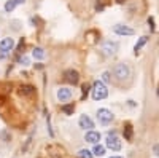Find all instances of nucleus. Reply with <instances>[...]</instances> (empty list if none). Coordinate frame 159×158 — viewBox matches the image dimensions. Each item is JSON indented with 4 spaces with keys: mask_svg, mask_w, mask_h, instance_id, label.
I'll return each instance as SVG.
<instances>
[{
    "mask_svg": "<svg viewBox=\"0 0 159 158\" xmlns=\"http://www.w3.org/2000/svg\"><path fill=\"white\" fill-rule=\"evenodd\" d=\"M107 96H108V89H107V86H105V83L100 82V80L94 82V85H92V99L94 101H102Z\"/></svg>",
    "mask_w": 159,
    "mask_h": 158,
    "instance_id": "1",
    "label": "nucleus"
},
{
    "mask_svg": "<svg viewBox=\"0 0 159 158\" xmlns=\"http://www.w3.org/2000/svg\"><path fill=\"white\" fill-rule=\"evenodd\" d=\"M102 80H103L105 83H108V82L111 80V78H110V72H103V74H102Z\"/></svg>",
    "mask_w": 159,
    "mask_h": 158,
    "instance_id": "21",
    "label": "nucleus"
},
{
    "mask_svg": "<svg viewBox=\"0 0 159 158\" xmlns=\"http://www.w3.org/2000/svg\"><path fill=\"white\" fill-rule=\"evenodd\" d=\"M64 77H65V80H67L69 83H72V85H78V82H80V74L76 70H73V69L65 70Z\"/></svg>",
    "mask_w": 159,
    "mask_h": 158,
    "instance_id": "8",
    "label": "nucleus"
},
{
    "mask_svg": "<svg viewBox=\"0 0 159 158\" xmlns=\"http://www.w3.org/2000/svg\"><path fill=\"white\" fill-rule=\"evenodd\" d=\"M78 158H92V153L88 149H81L78 152Z\"/></svg>",
    "mask_w": 159,
    "mask_h": 158,
    "instance_id": "18",
    "label": "nucleus"
},
{
    "mask_svg": "<svg viewBox=\"0 0 159 158\" xmlns=\"http://www.w3.org/2000/svg\"><path fill=\"white\" fill-rule=\"evenodd\" d=\"M113 75L118 80H126L130 77V67L127 64H116L113 67Z\"/></svg>",
    "mask_w": 159,
    "mask_h": 158,
    "instance_id": "2",
    "label": "nucleus"
},
{
    "mask_svg": "<svg viewBox=\"0 0 159 158\" xmlns=\"http://www.w3.org/2000/svg\"><path fill=\"white\" fill-rule=\"evenodd\" d=\"M100 133H99V131H92V129H89L88 131V133H86V141L88 142H91V144H99V141H100Z\"/></svg>",
    "mask_w": 159,
    "mask_h": 158,
    "instance_id": "11",
    "label": "nucleus"
},
{
    "mask_svg": "<svg viewBox=\"0 0 159 158\" xmlns=\"http://www.w3.org/2000/svg\"><path fill=\"white\" fill-rule=\"evenodd\" d=\"M113 118H115V115L108 109H99L97 110V120L102 125H110L113 122Z\"/></svg>",
    "mask_w": 159,
    "mask_h": 158,
    "instance_id": "3",
    "label": "nucleus"
},
{
    "mask_svg": "<svg viewBox=\"0 0 159 158\" xmlns=\"http://www.w3.org/2000/svg\"><path fill=\"white\" fill-rule=\"evenodd\" d=\"M73 109H75V105L73 104H69V105H62V110L67 113V115H72L73 113Z\"/></svg>",
    "mask_w": 159,
    "mask_h": 158,
    "instance_id": "19",
    "label": "nucleus"
},
{
    "mask_svg": "<svg viewBox=\"0 0 159 158\" xmlns=\"http://www.w3.org/2000/svg\"><path fill=\"white\" fill-rule=\"evenodd\" d=\"M19 93H21L22 96H34V94H35V88H34L32 85H22V86L19 88Z\"/></svg>",
    "mask_w": 159,
    "mask_h": 158,
    "instance_id": "12",
    "label": "nucleus"
},
{
    "mask_svg": "<svg viewBox=\"0 0 159 158\" xmlns=\"http://www.w3.org/2000/svg\"><path fill=\"white\" fill-rule=\"evenodd\" d=\"M92 153L97 155V156H103V155H105V147L100 146V144H96V146H94V150H92Z\"/></svg>",
    "mask_w": 159,
    "mask_h": 158,
    "instance_id": "15",
    "label": "nucleus"
},
{
    "mask_svg": "<svg viewBox=\"0 0 159 158\" xmlns=\"http://www.w3.org/2000/svg\"><path fill=\"white\" fill-rule=\"evenodd\" d=\"M118 50H119V45H118L116 42H111V40L103 42V45H102V51H103L107 56H115Z\"/></svg>",
    "mask_w": 159,
    "mask_h": 158,
    "instance_id": "4",
    "label": "nucleus"
},
{
    "mask_svg": "<svg viewBox=\"0 0 159 158\" xmlns=\"http://www.w3.org/2000/svg\"><path fill=\"white\" fill-rule=\"evenodd\" d=\"M16 8V3H15V0H8V2L5 3V11L7 13H11L13 10Z\"/></svg>",
    "mask_w": 159,
    "mask_h": 158,
    "instance_id": "17",
    "label": "nucleus"
},
{
    "mask_svg": "<svg viewBox=\"0 0 159 158\" xmlns=\"http://www.w3.org/2000/svg\"><path fill=\"white\" fill-rule=\"evenodd\" d=\"M96 8H97L99 11H102V10H103V5H102V3H97V5H96Z\"/></svg>",
    "mask_w": 159,
    "mask_h": 158,
    "instance_id": "22",
    "label": "nucleus"
},
{
    "mask_svg": "<svg viewBox=\"0 0 159 158\" xmlns=\"http://www.w3.org/2000/svg\"><path fill=\"white\" fill-rule=\"evenodd\" d=\"M116 2H118V3H123V2H124V0H116Z\"/></svg>",
    "mask_w": 159,
    "mask_h": 158,
    "instance_id": "24",
    "label": "nucleus"
},
{
    "mask_svg": "<svg viewBox=\"0 0 159 158\" xmlns=\"http://www.w3.org/2000/svg\"><path fill=\"white\" fill-rule=\"evenodd\" d=\"M24 2H25V0H15V3H16V5H22Z\"/></svg>",
    "mask_w": 159,
    "mask_h": 158,
    "instance_id": "23",
    "label": "nucleus"
},
{
    "mask_svg": "<svg viewBox=\"0 0 159 158\" xmlns=\"http://www.w3.org/2000/svg\"><path fill=\"white\" fill-rule=\"evenodd\" d=\"M113 32L118 35H134V29L129 27L126 24H116L113 26Z\"/></svg>",
    "mask_w": 159,
    "mask_h": 158,
    "instance_id": "6",
    "label": "nucleus"
},
{
    "mask_svg": "<svg viewBox=\"0 0 159 158\" xmlns=\"http://www.w3.org/2000/svg\"><path fill=\"white\" fill-rule=\"evenodd\" d=\"M107 147L108 149H111V150H115V152H118V150H121V141H119V137L116 136V134H108V137H107Z\"/></svg>",
    "mask_w": 159,
    "mask_h": 158,
    "instance_id": "5",
    "label": "nucleus"
},
{
    "mask_svg": "<svg viewBox=\"0 0 159 158\" xmlns=\"http://www.w3.org/2000/svg\"><path fill=\"white\" fill-rule=\"evenodd\" d=\"M111 158H121V156H111Z\"/></svg>",
    "mask_w": 159,
    "mask_h": 158,
    "instance_id": "25",
    "label": "nucleus"
},
{
    "mask_svg": "<svg viewBox=\"0 0 159 158\" xmlns=\"http://www.w3.org/2000/svg\"><path fill=\"white\" fill-rule=\"evenodd\" d=\"M32 58H34V59H38V61H42V59L46 58V53H45L43 48L37 46V48H34V51H32Z\"/></svg>",
    "mask_w": 159,
    "mask_h": 158,
    "instance_id": "13",
    "label": "nucleus"
},
{
    "mask_svg": "<svg viewBox=\"0 0 159 158\" xmlns=\"http://www.w3.org/2000/svg\"><path fill=\"white\" fill-rule=\"evenodd\" d=\"M132 134H134V129H132L130 125H126L124 128V139L126 141H132Z\"/></svg>",
    "mask_w": 159,
    "mask_h": 158,
    "instance_id": "16",
    "label": "nucleus"
},
{
    "mask_svg": "<svg viewBox=\"0 0 159 158\" xmlns=\"http://www.w3.org/2000/svg\"><path fill=\"white\" fill-rule=\"evenodd\" d=\"M157 96H159V88H157Z\"/></svg>",
    "mask_w": 159,
    "mask_h": 158,
    "instance_id": "26",
    "label": "nucleus"
},
{
    "mask_svg": "<svg viewBox=\"0 0 159 158\" xmlns=\"http://www.w3.org/2000/svg\"><path fill=\"white\" fill-rule=\"evenodd\" d=\"M56 96H57V99H59L61 102H67V101H70V98H72V89L62 86V88L57 89Z\"/></svg>",
    "mask_w": 159,
    "mask_h": 158,
    "instance_id": "7",
    "label": "nucleus"
},
{
    "mask_svg": "<svg viewBox=\"0 0 159 158\" xmlns=\"http://www.w3.org/2000/svg\"><path fill=\"white\" fill-rule=\"evenodd\" d=\"M147 42H148V37H145V35L139 38V42H137V43H135V46H134V51H135V55H137V53H139V51L142 50V46H143L145 43H147Z\"/></svg>",
    "mask_w": 159,
    "mask_h": 158,
    "instance_id": "14",
    "label": "nucleus"
},
{
    "mask_svg": "<svg viewBox=\"0 0 159 158\" xmlns=\"http://www.w3.org/2000/svg\"><path fill=\"white\" fill-rule=\"evenodd\" d=\"M78 123H80V128L88 129V131L94 128V122L91 120L89 115H81V117H80V120H78Z\"/></svg>",
    "mask_w": 159,
    "mask_h": 158,
    "instance_id": "9",
    "label": "nucleus"
},
{
    "mask_svg": "<svg viewBox=\"0 0 159 158\" xmlns=\"http://www.w3.org/2000/svg\"><path fill=\"white\" fill-rule=\"evenodd\" d=\"M21 65H29L30 64V59L29 58H25V56H22V58H19V61H18Z\"/></svg>",
    "mask_w": 159,
    "mask_h": 158,
    "instance_id": "20",
    "label": "nucleus"
},
{
    "mask_svg": "<svg viewBox=\"0 0 159 158\" xmlns=\"http://www.w3.org/2000/svg\"><path fill=\"white\" fill-rule=\"evenodd\" d=\"M13 48H15V40H13L11 37H7V38H3V40L0 42V51L2 53H8Z\"/></svg>",
    "mask_w": 159,
    "mask_h": 158,
    "instance_id": "10",
    "label": "nucleus"
}]
</instances>
